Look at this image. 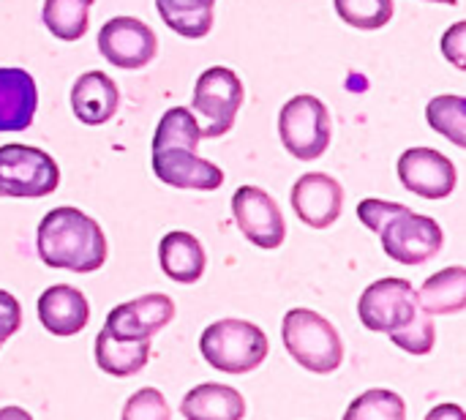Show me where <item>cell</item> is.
Segmentation results:
<instances>
[{"label": "cell", "mask_w": 466, "mask_h": 420, "mask_svg": "<svg viewBox=\"0 0 466 420\" xmlns=\"http://www.w3.org/2000/svg\"><path fill=\"white\" fill-rule=\"evenodd\" d=\"M336 14L358 30H380L393 19V0H333Z\"/></svg>", "instance_id": "25"}, {"label": "cell", "mask_w": 466, "mask_h": 420, "mask_svg": "<svg viewBox=\"0 0 466 420\" xmlns=\"http://www.w3.org/2000/svg\"><path fill=\"white\" fill-rule=\"evenodd\" d=\"M292 210L311 230H328L336 224L344 208V189L325 172H309L292 186Z\"/></svg>", "instance_id": "13"}, {"label": "cell", "mask_w": 466, "mask_h": 420, "mask_svg": "<svg viewBox=\"0 0 466 420\" xmlns=\"http://www.w3.org/2000/svg\"><path fill=\"white\" fill-rule=\"evenodd\" d=\"M418 309L431 317H448L466 309V268L451 265L431 279L423 282V287L415 292Z\"/></svg>", "instance_id": "19"}, {"label": "cell", "mask_w": 466, "mask_h": 420, "mask_svg": "<svg viewBox=\"0 0 466 420\" xmlns=\"http://www.w3.org/2000/svg\"><path fill=\"white\" fill-rule=\"evenodd\" d=\"M180 415L188 420H240L246 415V399L221 383H205L186 394Z\"/></svg>", "instance_id": "20"}, {"label": "cell", "mask_w": 466, "mask_h": 420, "mask_svg": "<svg viewBox=\"0 0 466 420\" xmlns=\"http://www.w3.org/2000/svg\"><path fill=\"white\" fill-rule=\"evenodd\" d=\"M429 126L445 134L456 148H466V98L464 96H437L426 107Z\"/></svg>", "instance_id": "24"}, {"label": "cell", "mask_w": 466, "mask_h": 420, "mask_svg": "<svg viewBox=\"0 0 466 420\" xmlns=\"http://www.w3.org/2000/svg\"><path fill=\"white\" fill-rule=\"evenodd\" d=\"M150 361V339H115L106 328L96 336V364L112 377H131Z\"/></svg>", "instance_id": "21"}, {"label": "cell", "mask_w": 466, "mask_h": 420, "mask_svg": "<svg viewBox=\"0 0 466 420\" xmlns=\"http://www.w3.org/2000/svg\"><path fill=\"white\" fill-rule=\"evenodd\" d=\"M35 251L46 268L96 273L106 262V238L96 219L79 208H52L35 232Z\"/></svg>", "instance_id": "2"}, {"label": "cell", "mask_w": 466, "mask_h": 420, "mask_svg": "<svg viewBox=\"0 0 466 420\" xmlns=\"http://www.w3.org/2000/svg\"><path fill=\"white\" fill-rule=\"evenodd\" d=\"M431 3H445V5H456L459 0H431Z\"/></svg>", "instance_id": "32"}, {"label": "cell", "mask_w": 466, "mask_h": 420, "mask_svg": "<svg viewBox=\"0 0 466 420\" xmlns=\"http://www.w3.org/2000/svg\"><path fill=\"white\" fill-rule=\"evenodd\" d=\"M60 169L57 161L30 145H3L0 148V197H46L57 189Z\"/></svg>", "instance_id": "7"}, {"label": "cell", "mask_w": 466, "mask_h": 420, "mask_svg": "<svg viewBox=\"0 0 466 420\" xmlns=\"http://www.w3.org/2000/svg\"><path fill=\"white\" fill-rule=\"evenodd\" d=\"M38 320L52 336L68 339L85 331L90 320V303L71 284H55L38 298Z\"/></svg>", "instance_id": "15"}, {"label": "cell", "mask_w": 466, "mask_h": 420, "mask_svg": "<svg viewBox=\"0 0 466 420\" xmlns=\"http://www.w3.org/2000/svg\"><path fill=\"white\" fill-rule=\"evenodd\" d=\"M158 262H161V271L177 284L199 282L208 268V257H205L199 238H194L191 232H183V230H172L161 238Z\"/></svg>", "instance_id": "18"}, {"label": "cell", "mask_w": 466, "mask_h": 420, "mask_svg": "<svg viewBox=\"0 0 466 420\" xmlns=\"http://www.w3.org/2000/svg\"><path fill=\"white\" fill-rule=\"evenodd\" d=\"M279 134H281L284 148L295 159L314 161L330 145V134H333L330 112L317 96H309V93L295 96L281 107Z\"/></svg>", "instance_id": "6"}, {"label": "cell", "mask_w": 466, "mask_h": 420, "mask_svg": "<svg viewBox=\"0 0 466 420\" xmlns=\"http://www.w3.org/2000/svg\"><path fill=\"white\" fill-rule=\"evenodd\" d=\"M22 325V306L14 295L0 290V344L11 339Z\"/></svg>", "instance_id": "30"}, {"label": "cell", "mask_w": 466, "mask_h": 420, "mask_svg": "<svg viewBox=\"0 0 466 420\" xmlns=\"http://www.w3.org/2000/svg\"><path fill=\"white\" fill-rule=\"evenodd\" d=\"M120 107V90L112 77L104 71H85L76 77L71 87V109L79 123L85 126H101L115 118Z\"/></svg>", "instance_id": "16"}, {"label": "cell", "mask_w": 466, "mask_h": 420, "mask_svg": "<svg viewBox=\"0 0 466 420\" xmlns=\"http://www.w3.org/2000/svg\"><path fill=\"white\" fill-rule=\"evenodd\" d=\"M407 415V405L399 394L393 391H366L363 396H358L350 410L347 420H401Z\"/></svg>", "instance_id": "26"}, {"label": "cell", "mask_w": 466, "mask_h": 420, "mask_svg": "<svg viewBox=\"0 0 466 420\" xmlns=\"http://www.w3.org/2000/svg\"><path fill=\"white\" fill-rule=\"evenodd\" d=\"M202 358L224 374H246L265 364L270 344L262 328L246 320H218L199 336Z\"/></svg>", "instance_id": "3"}, {"label": "cell", "mask_w": 466, "mask_h": 420, "mask_svg": "<svg viewBox=\"0 0 466 420\" xmlns=\"http://www.w3.org/2000/svg\"><path fill=\"white\" fill-rule=\"evenodd\" d=\"M172 410L167 407L164 396L156 388H142L137 391L126 407H123V420H169Z\"/></svg>", "instance_id": "28"}, {"label": "cell", "mask_w": 466, "mask_h": 420, "mask_svg": "<svg viewBox=\"0 0 466 420\" xmlns=\"http://www.w3.org/2000/svg\"><path fill=\"white\" fill-rule=\"evenodd\" d=\"M38 107V90L25 68H0V131H25Z\"/></svg>", "instance_id": "17"}, {"label": "cell", "mask_w": 466, "mask_h": 420, "mask_svg": "<svg viewBox=\"0 0 466 420\" xmlns=\"http://www.w3.org/2000/svg\"><path fill=\"white\" fill-rule=\"evenodd\" d=\"M399 210H404V205H399V202H385V200H363L360 205H358V219L371 230V232H377L380 235V230L388 224V219H393Z\"/></svg>", "instance_id": "29"}, {"label": "cell", "mask_w": 466, "mask_h": 420, "mask_svg": "<svg viewBox=\"0 0 466 420\" xmlns=\"http://www.w3.org/2000/svg\"><path fill=\"white\" fill-rule=\"evenodd\" d=\"M202 131L197 115L188 107H172L161 115L153 137V172L161 183L172 189L216 191L224 183V172L197 156Z\"/></svg>", "instance_id": "1"}, {"label": "cell", "mask_w": 466, "mask_h": 420, "mask_svg": "<svg viewBox=\"0 0 466 420\" xmlns=\"http://www.w3.org/2000/svg\"><path fill=\"white\" fill-rule=\"evenodd\" d=\"M442 52L456 68H466V22H456L442 36Z\"/></svg>", "instance_id": "31"}, {"label": "cell", "mask_w": 466, "mask_h": 420, "mask_svg": "<svg viewBox=\"0 0 466 420\" xmlns=\"http://www.w3.org/2000/svg\"><path fill=\"white\" fill-rule=\"evenodd\" d=\"M98 52L117 68H142L158 55V38L137 16H115L98 33Z\"/></svg>", "instance_id": "11"}, {"label": "cell", "mask_w": 466, "mask_h": 420, "mask_svg": "<svg viewBox=\"0 0 466 420\" xmlns=\"http://www.w3.org/2000/svg\"><path fill=\"white\" fill-rule=\"evenodd\" d=\"M418 314L415 287L407 279H380L360 295L358 317L374 333H396Z\"/></svg>", "instance_id": "9"}, {"label": "cell", "mask_w": 466, "mask_h": 420, "mask_svg": "<svg viewBox=\"0 0 466 420\" xmlns=\"http://www.w3.org/2000/svg\"><path fill=\"white\" fill-rule=\"evenodd\" d=\"M399 180L423 200H445L453 194L459 172L445 153L434 148H410L399 159Z\"/></svg>", "instance_id": "12"}, {"label": "cell", "mask_w": 466, "mask_h": 420, "mask_svg": "<svg viewBox=\"0 0 466 420\" xmlns=\"http://www.w3.org/2000/svg\"><path fill=\"white\" fill-rule=\"evenodd\" d=\"M175 317V303L169 295L150 292L137 301L120 303L106 314V331L115 339H153L161 328H167Z\"/></svg>", "instance_id": "14"}, {"label": "cell", "mask_w": 466, "mask_h": 420, "mask_svg": "<svg viewBox=\"0 0 466 420\" xmlns=\"http://www.w3.org/2000/svg\"><path fill=\"white\" fill-rule=\"evenodd\" d=\"M96 0H44L41 19L60 41H79L87 33L90 8Z\"/></svg>", "instance_id": "23"}, {"label": "cell", "mask_w": 466, "mask_h": 420, "mask_svg": "<svg viewBox=\"0 0 466 420\" xmlns=\"http://www.w3.org/2000/svg\"><path fill=\"white\" fill-rule=\"evenodd\" d=\"M232 213H235L238 230L254 246L270 251L284 243L287 238L284 213L268 191L257 186H240L232 197Z\"/></svg>", "instance_id": "10"}, {"label": "cell", "mask_w": 466, "mask_h": 420, "mask_svg": "<svg viewBox=\"0 0 466 420\" xmlns=\"http://www.w3.org/2000/svg\"><path fill=\"white\" fill-rule=\"evenodd\" d=\"M246 90L240 77L227 68V66H213L199 74L194 85V98H191V112L199 115V131L208 139L224 137L232 131L238 109L243 107Z\"/></svg>", "instance_id": "5"}, {"label": "cell", "mask_w": 466, "mask_h": 420, "mask_svg": "<svg viewBox=\"0 0 466 420\" xmlns=\"http://www.w3.org/2000/svg\"><path fill=\"white\" fill-rule=\"evenodd\" d=\"M216 0H156V8L169 30L183 38H205L213 30Z\"/></svg>", "instance_id": "22"}, {"label": "cell", "mask_w": 466, "mask_h": 420, "mask_svg": "<svg viewBox=\"0 0 466 420\" xmlns=\"http://www.w3.org/2000/svg\"><path fill=\"white\" fill-rule=\"evenodd\" d=\"M390 342L410 355H429L434 350V342H437V328H434L431 314L418 309V314L401 331L390 333Z\"/></svg>", "instance_id": "27"}, {"label": "cell", "mask_w": 466, "mask_h": 420, "mask_svg": "<svg viewBox=\"0 0 466 420\" xmlns=\"http://www.w3.org/2000/svg\"><path fill=\"white\" fill-rule=\"evenodd\" d=\"M382 249L390 260L401 265H423L434 260L442 246H445V232L442 227L423 213H415L404 205L388 224L380 230Z\"/></svg>", "instance_id": "8"}, {"label": "cell", "mask_w": 466, "mask_h": 420, "mask_svg": "<svg viewBox=\"0 0 466 420\" xmlns=\"http://www.w3.org/2000/svg\"><path fill=\"white\" fill-rule=\"evenodd\" d=\"M281 339L295 364L314 374H330L344 361V344L330 320L311 309H292L284 317Z\"/></svg>", "instance_id": "4"}]
</instances>
